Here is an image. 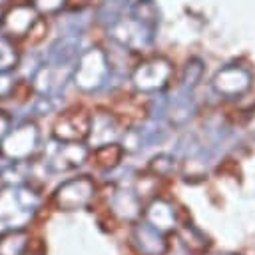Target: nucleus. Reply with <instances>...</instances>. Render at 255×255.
Wrapping results in <instances>:
<instances>
[{
  "instance_id": "nucleus-1",
  "label": "nucleus",
  "mask_w": 255,
  "mask_h": 255,
  "mask_svg": "<svg viewBox=\"0 0 255 255\" xmlns=\"http://www.w3.org/2000/svg\"><path fill=\"white\" fill-rule=\"evenodd\" d=\"M159 26V10L153 0H137L129 6L128 14L108 28L110 38L126 50L141 52L151 48Z\"/></svg>"
},
{
  "instance_id": "nucleus-2",
  "label": "nucleus",
  "mask_w": 255,
  "mask_h": 255,
  "mask_svg": "<svg viewBox=\"0 0 255 255\" xmlns=\"http://www.w3.org/2000/svg\"><path fill=\"white\" fill-rule=\"evenodd\" d=\"M40 195L28 183L4 185L0 189V235L26 229L36 217Z\"/></svg>"
},
{
  "instance_id": "nucleus-3",
  "label": "nucleus",
  "mask_w": 255,
  "mask_h": 255,
  "mask_svg": "<svg viewBox=\"0 0 255 255\" xmlns=\"http://www.w3.org/2000/svg\"><path fill=\"white\" fill-rule=\"evenodd\" d=\"M108 76H110V62L106 52L102 48H88L78 56L72 80L78 90L92 94L104 88Z\"/></svg>"
},
{
  "instance_id": "nucleus-4",
  "label": "nucleus",
  "mask_w": 255,
  "mask_h": 255,
  "mask_svg": "<svg viewBox=\"0 0 255 255\" xmlns=\"http://www.w3.org/2000/svg\"><path fill=\"white\" fill-rule=\"evenodd\" d=\"M40 143V131L34 122H22L6 133L0 151L8 161H28Z\"/></svg>"
},
{
  "instance_id": "nucleus-5",
  "label": "nucleus",
  "mask_w": 255,
  "mask_h": 255,
  "mask_svg": "<svg viewBox=\"0 0 255 255\" xmlns=\"http://www.w3.org/2000/svg\"><path fill=\"white\" fill-rule=\"evenodd\" d=\"M96 195V183L90 175L70 177L60 183L54 191V205L60 211H78L90 205Z\"/></svg>"
},
{
  "instance_id": "nucleus-6",
  "label": "nucleus",
  "mask_w": 255,
  "mask_h": 255,
  "mask_svg": "<svg viewBox=\"0 0 255 255\" xmlns=\"http://www.w3.org/2000/svg\"><path fill=\"white\" fill-rule=\"evenodd\" d=\"M171 72L173 68L165 58H151V60L141 62L131 72V84L135 90L143 94H155L167 86Z\"/></svg>"
},
{
  "instance_id": "nucleus-7",
  "label": "nucleus",
  "mask_w": 255,
  "mask_h": 255,
  "mask_svg": "<svg viewBox=\"0 0 255 255\" xmlns=\"http://www.w3.org/2000/svg\"><path fill=\"white\" fill-rule=\"evenodd\" d=\"M251 72L243 66L237 64H229L223 66L221 70L215 72V76L211 78V88L217 96L223 98H239L243 96L249 88H251Z\"/></svg>"
},
{
  "instance_id": "nucleus-8",
  "label": "nucleus",
  "mask_w": 255,
  "mask_h": 255,
  "mask_svg": "<svg viewBox=\"0 0 255 255\" xmlns=\"http://www.w3.org/2000/svg\"><path fill=\"white\" fill-rule=\"evenodd\" d=\"M88 153L90 149L82 141H58L56 139V145L48 151L46 167L54 173L72 171L86 163Z\"/></svg>"
},
{
  "instance_id": "nucleus-9",
  "label": "nucleus",
  "mask_w": 255,
  "mask_h": 255,
  "mask_svg": "<svg viewBox=\"0 0 255 255\" xmlns=\"http://www.w3.org/2000/svg\"><path fill=\"white\" fill-rule=\"evenodd\" d=\"M38 22V8L34 4H16L2 14L0 30L10 38H24Z\"/></svg>"
},
{
  "instance_id": "nucleus-10",
  "label": "nucleus",
  "mask_w": 255,
  "mask_h": 255,
  "mask_svg": "<svg viewBox=\"0 0 255 255\" xmlns=\"http://www.w3.org/2000/svg\"><path fill=\"white\" fill-rule=\"evenodd\" d=\"M90 124H92V116L86 112H68L64 116H60V120L54 126V139L58 141H82L88 139L90 133Z\"/></svg>"
},
{
  "instance_id": "nucleus-11",
  "label": "nucleus",
  "mask_w": 255,
  "mask_h": 255,
  "mask_svg": "<svg viewBox=\"0 0 255 255\" xmlns=\"http://www.w3.org/2000/svg\"><path fill=\"white\" fill-rule=\"evenodd\" d=\"M129 241L139 255H165V251H167L165 233H161L159 229L149 225L145 219L141 223L133 225Z\"/></svg>"
},
{
  "instance_id": "nucleus-12",
  "label": "nucleus",
  "mask_w": 255,
  "mask_h": 255,
  "mask_svg": "<svg viewBox=\"0 0 255 255\" xmlns=\"http://www.w3.org/2000/svg\"><path fill=\"white\" fill-rule=\"evenodd\" d=\"M110 211L122 221H137L141 217V199L133 189L114 187L108 195Z\"/></svg>"
},
{
  "instance_id": "nucleus-13",
  "label": "nucleus",
  "mask_w": 255,
  "mask_h": 255,
  "mask_svg": "<svg viewBox=\"0 0 255 255\" xmlns=\"http://www.w3.org/2000/svg\"><path fill=\"white\" fill-rule=\"evenodd\" d=\"M80 50V32L60 34L46 52V62L54 66H76Z\"/></svg>"
},
{
  "instance_id": "nucleus-14",
  "label": "nucleus",
  "mask_w": 255,
  "mask_h": 255,
  "mask_svg": "<svg viewBox=\"0 0 255 255\" xmlns=\"http://www.w3.org/2000/svg\"><path fill=\"white\" fill-rule=\"evenodd\" d=\"M122 135L118 120L108 114V112H98L92 116L90 124V133H88V143L90 147H102L108 143H116V139Z\"/></svg>"
},
{
  "instance_id": "nucleus-15",
  "label": "nucleus",
  "mask_w": 255,
  "mask_h": 255,
  "mask_svg": "<svg viewBox=\"0 0 255 255\" xmlns=\"http://www.w3.org/2000/svg\"><path fill=\"white\" fill-rule=\"evenodd\" d=\"M195 114V100L191 96V92H183L179 90L171 100L165 102V118L171 126L181 128L185 126Z\"/></svg>"
},
{
  "instance_id": "nucleus-16",
  "label": "nucleus",
  "mask_w": 255,
  "mask_h": 255,
  "mask_svg": "<svg viewBox=\"0 0 255 255\" xmlns=\"http://www.w3.org/2000/svg\"><path fill=\"white\" fill-rule=\"evenodd\" d=\"M143 219L153 225L155 229H159L161 233H169L177 229V217H175V209L169 201L165 199H153L145 211H143Z\"/></svg>"
},
{
  "instance_id": "nucleus-17",
  "label": "nucleus",
  "mask_w": 255,
  "mask_h": 255,
  "mask_svg": "<svg viewBox=\"0 0 255 255\" xmlns=\"http://www.w3.org/2000/svg\"><path fill=\"white\" fill-rule=\"evenodd\" d=\"M129 6H131L129 0H102L98 10H96V20L102 26L110 28V26H114L116 22H120L126 16Z\"/></svg>"
},
{
  "instance_id": "nucleus-18",
  "label": "nucleus",
  "mask_w": 255,
  "mask_h": 255,
  "mask_svg": "<svg viewBox=\"0 0 255 255\" xmlns=\"http://www.w3.org/2000/svg\"><path fill=\"white\" fill-rule=\"evenodd\" d=\"M28 233L26 229L8 231L0 235V255H26L28 249Z\"/></svg>"
},
{
  "instance_id": "nucleus-19",
  "label": "nucleus",
  "mask_w": 255,
  "mask_h": 255,
  "mask_svg": "<svg viewBox=\"0 0 255 255\" xmlns=\"http://www.w3.org/2000/svg\"><path fill=\"white\" fill-rule=\"evenodd\" d=\"M177 237H179V241H181V245L187 249V253H201L203 249H207V239H205V235L199 231V229H195L193 225H183V227H179L177 229Z\"/></svg>"
},
{
  "instance_id": "nucleus-20",
  "label": "nucleus",
  "mask_w": 255,
  "mask_h": 255,
  "mask_svg": "<svg viewBox=\"0 0 255 255\" xmlns=\"http://www.w3.org/2000/svg\"><path fill=\"white\" fill-rule=\"evenodd\" d=\"M124 151H126L124 145H118V143H108V145L96 147V163L104 169H116L122 161Z\"/></svg>"
},
{
  "instance_id": "nucleus-21",
  "label": "nucleus",
  "mask_w": 255,
  "mask_h": 255,
  "mask_svg": "<svg viewBox=\"0 0 255 255\" xmlns=\"http://www.w3.org/2000/svg\"><path fill=\"white\" fill-rule=\"evenodd\" d=\"M201 76H203V64H201V60H197V58L189 60V62L185 64V68H183V76H181L179 90H183V92H193V88L199 84Z\"/></svg>"
},
{
  "instance_id": "nucleus-22",
  "label": "nucleus",
  "mask_w": 255,
  "mask_h": 255,
  "mask_svg": "<svg viewBox=\"0 0 255 255\" xmlns=\"http://www.w3.org/2000/svg\"><path fill=\"white\" fill-rule=\"evenodd\" d=\"M20 62V56H18V50L14 48V44L0 36V72H10L18 66Z\"/></svg>"
},
{
  "instance_id": "nucleus-23",
  "label": "nucleus",
  "mask_w": 255,
  "mask_h": 255,
  "mask_svg": "<svg viewBox=\"0 0 255 255\" xmlns=\"http://www.w3.org/2000/svg\"><path fill=\"white\" fill-rule=\"evenodd\" d=\"M175 161H177V159H175L173 155H169V153H159V155L151 157V161H149V171H151L153 175H157V177H165V175H169V173L177 167Z\"/></svg>"
},
{
  "instance_id": "nucleus-24",
  "label": "nucleus",
  "mask_w": 255,
  "mask_h": 255,
  "mask_svg": "<svg viewBox=\"0 0 255 255\" xmlns=\"http://www.w3.org/2000/svg\"><path fill=\"white\" fill-rule=\"evenodd\" d=\"M56 108V102H54V96H40L38 100H36V106H34V112L38 114V116H46V114H50L52 110Z\"/></svg>"
},
{
  "instance_id": "nucleus-25",
  "label": "nucleus",
  "mask_w": 255,
  "mask_h": 255,
  "mask_svg": "<svg viewBox=\"0 0 255 255\" xmlns=\"http://www.w3.org/2000/svg\"><path fill=\"white\" fill-rule=\"evenodd\" d=\"M12 90H14V80H12V76H8V72H0V98L10 96Z\"/></svg>"
},
{
  "instance_id": "nucleus-26",
  "label": "nucleus",
  "mask_w": 255,
  "mask_h": 255,
  "mask_svg": "<svg viewBox=\"0 0 255 255\" xmlns=\"http://www.w3.org/2000/svg\"><path fill=\"white\" fill-rule=\"evenodd\" d=\"M62 4H64V0H34V6L44 12H56L62 8Z\"/></svg>"
},
{
  "instance_id": "nucleus-27",
  "label": "nucleus",
  "mask_w": 255,
  "mask_h": 255,
  "mask_svg": "<svg viewBox=\"0 0 255 255\" xmlns=\"http://www.w3.org/2000/svg\"><path fill=\"white\" fill-rule=\"evenodd\" d=\"M8 131H10V120L0 112V145H2V141H4Z\"/></svg>"
},
{
  "instance_id": "nucleus-28",
  "label": "nucleus",
  "mask_w": 255,
  "mask_h": 255,
  "mask_svg": "<svg viewBox=\"0 0 255 255\" xmlns=\"http://www.w3.org/2000/svg\"><path fill=\"white\" fill-rule=\"evenodd\" d=\"M217 255H237V253H217Z\"/></svg>"
}]
</instances>
